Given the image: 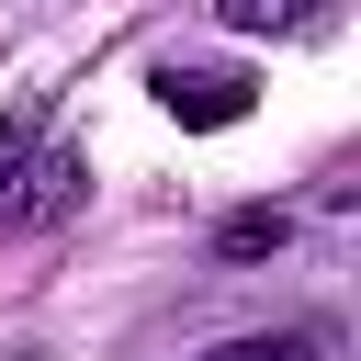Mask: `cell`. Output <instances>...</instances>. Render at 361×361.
<instances>
[{
  "instance_id": "1",
  "label": "cell",
  "mask_w": 361,
  "mask_h": 361,
  "mask_svg": "<svg viewBox=\"0 0 361 361\" xmlns=\"http://www.w3.org/2000/svg\"><path fill=\"white\" fill-rule=\"evenodd\" d=\"M158 102H169L180 124H237V113H248V79H237V68H158Z\"/></svg>"
},
{
  "instance_id": "2",
  "label": "cell",
  "mask_w": 361,
  "mask_h": 361,
  "mask_svg": "<svg viewBox=\"0 0 361 361\" xmlns=\"http://www.w3.org/2000/svg\"><path fill=\"white\" fill-rule=\"evenodd\" d=\"M79 180H90V169H79L68 147H45V158H34V180L11 192V214H23V226H45V214H68V203H79Z\"/></svg>"
},
{
  "instance_id": "3",
  "label": "cell",
  "mask_w": 361,
  "mask_h": 361,
  "mask_svg": "<svg viewBox=\"0 0 361 361\" xmlns=\"http://www.w3.org/2000/svg\"><path fill=\"white\" fill-rule=\"evenodd\" d=\"M282 237H293V214H282V203H248V214H226V226H214V248H226V259H271Z\"/></svg>"
},
{
  "instance_id": "4",
  "label": "cell",
  "mask_w": 361,
  "mask_h": 361,
  "mask_svg": "<svg viewBox=\"0 0 361 361\" xmlns=\"http://www.w3.org/2000/svg\"><path fill=\"white\" fill-rule=\"evenodd\" d=\"M203 361H327V338L316 327H259V338H214Z\"/></svg>"
},
{
  "instance_id": "5",
  "label": "cell",
  "mask_w": 361,
  "mask_h": 361,
  "mask_svg": "<svg viewBox=\"0 0 361 361\" xmlns=\"http://www.w3.org/2000/svg\"><path fill=\"white\" fill-rule=\"evenodd\" d=\"M23 147H34V135L11 124V135H0V214H11V192H23Z\"/></svg>"
}]
</instances>
